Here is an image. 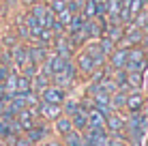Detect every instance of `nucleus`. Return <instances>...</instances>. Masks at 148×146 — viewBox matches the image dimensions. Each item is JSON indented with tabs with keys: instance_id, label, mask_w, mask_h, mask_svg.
Wrapping results in <instances>:
<instances>
[{
	"instance_id": "1",
	"label": "nucleus",
	"mask_w": 148,
	"mask_h": 146,
	"mask_svg": "<svg viewBox=\"0 0 148 146\" xmlns=\"http://www.w3.org/2000/svg\"><path fill=\"white\" fill-rule=\"evenodd\" d=\"M146 138H148V116L144 112L127 114L125 140L127 142H146Z\"/></svg>"
},
{
	"instance_id": "2",
	"label": "nucleus",
	"mask_w": 148,
	"mask_h": 146,
	"mask_svg": "<svg viewBox=\"0 0 148 146\" xmlns=\"http://www.w3.org/2000/svg\"><path fill=\"white\" fill-rule=\"evenodd\" d=\"M125 71H135V73H146L148 71V49L142 45L129 49V58H127Z\"/></svg>"
},
{
	"instance_id": "3",
	"label": "nucleus",
	"mask_w": 148,
	"mask_h": 146,
	"mask_svg": "<svg viewBox=\"0 0 148 146\" xmlns=\"http://www.w3.org/2000/svg\"><path fill=\"white\" fill-rule=\"evenodd\" d=\"M146 43H148V34L144 32V30L135 28L133 24H127V26H125V34H122L118 47L131 49V47H135V45H142V47H146Z\"/></svg>"
},
{
	"instance_id": "4",
	"label": "nucleus",
	"mask_w": 148,
	"mask_h": 146,
	"mask_svg": "<svg viewBox=\"0 0 148 146\" xmlns=\"http://www.w3.org/2000/svg\"><path fill=\"white\" fill-rule=\"evenodd\" d=\"M125 123H127V114L125 112H112L105 118V131L110 135H118L125 140Z\"/></svg>"
},
{
	"instance_id": "5",
	"label": "nucleus",
	"mask_w": 148,
	"mask_h": 146,
	"mask_svg": "<svg viewBox=\"0 0 148 146\" xmlns=\"http://www.w3.org/2000/svg\"><path fill=\"white\" fill-rule=\"evenodd\" d=\"M24 135L28 138V142L32 144V146H41L45 140L49 138V135H52V127H49V125H45L43 120H39V123L34 125L32 129H28Z\"/></svg>"
},
{
	"instance_id": "6",
	"label": "nucleus",
	"mask_w": 148,
	"mask_h": 146,
	"mask_svg": "<svg viewBox=\"0 0 148 146\" xmlns=\"http://www.w3.org/2000/svg\"><path fill=\"white\" fill-rule=\"evenodd\" d=\"M75 67H77V71H79V75H84V77H90V75H92L97 69V64H95V60L88 56V54L84 52V49H79L77 54H75Z\"/></svg>"
},
{
	"instance_id": "7",
	"label": "nucleus",
	"mask_w": 148,
	"mask_h": 146,
	"mask_svg": "<svg viewBox=\"0 0 148 146\" xmlns=\"http://www.w3.org/2000/svg\"><path fill=\"white\" fill-rule=\"evenodd\" d=\"M39 97H41V101H45V103L62 105L64 99H67V90H62V88L54 86V84H49L45 90H41V93H39Z\"/></svg>"
},
{
	"instance_id": "8",
	"label": "nucleus",
	"mask_w": 148,
	"mask_h": 146,
	"mask_svg": "<svg viewBox=\"0 0 148 146\" xmlns=\"http://www.w3.org/2000/svg\"><path fill=\"white\" fill-rule=\"evenodd\" d=\"M144 103H146V95L144 90L127 95V105H125V114H140L144 112Z\"/></svg>"
},
{
	"instance_id": "9",
	"label": "nucleus",
	"mask_w": 148,
	"mask_h": 146,
	"mask_svg": "<svg viewBox=\"0 0 148 146\" xmlns=\"http://www.w3.org/2000/svg\"><path fill=\"white\" fill-rule=\"evenodd\" d=\"M52 45H54V54H56V56H62V58H67V60H71V58L75 56V49L71 47V43H69L67 34H60V37H54Z\"/></svg>"
},
{
	"instance_id": "10",
	"label": "nucleus",
	"mask_w": 148,
	"mask_h": 146,
	"mask_svg": "<svg viewBox=\"0 0 148 146\" xmlns=\"http://www.w3.org/2000/svg\"><path fill=\"white\" fill-rule=\"evenodd\" d=\"M127 58H129V49L125 47H118L116 45V49L108 56V67L112 71H118V69H125L127 67Z\"/></svg>"
},
{
	"instance_id": "11",
	"label": "nucleus",
	"mask_w": 148,
	"mask_h": 146,
	"mask_svg": "<svg viewBox=\"0 0 148 146\" xmlns=\"http://www.w3.org/2000/svg\"><path fill=\"white\" fill-rule=\"evenodd\" d=\"M82 49H84V52H86V54H88L90 58L95 60V64H97V67H99V69L108 64V56H105V54H103V49H101L99 41H88V43H86V45H84V47H82Z\"/></svg>"
},
{
	"instance_id": "12",
	"label": "nucleus",
	"mask_w": 148,
	"mask_h": 146,
	"mask_svg": "<svg viewBox=\"0 0 148 146\" xmlns=\"http://www.w3.org/2000/svg\"><path fill=\"white\" fill-rule=\"evenodd\" d=\"M39 116L41 120H54L58 118V116H62V105H54V103H45V101H41L39 103Z\"/></svg>"
},
{
	"instance_id": "13",
	"label": "nucleus",
	"mask_w": 148,
	"mask_h": 146,
	"mask_svg": "<svg viewBox=\"0 0 148 146\" xmlns=\"http://www.w3.org/2000/svg\"><path fill=\"white\" fill-rule=\"evenodd\" d=\"M69 131H73V123H71V118L69 116H58L54 120V125H52V133L54 135H58V138H64Z\"/></svg>"
},
{
	"instance_id": "14",
	"label": "nucleus",
	"mask_w": 148,
	"mask_h": 146,
	"mask_svg": "<svg viewBox=\"0 0 148 146\" xmlns=\"http://www.w3.org/2000/svg\"><path fill=\"white\" fill-rule=\"evenodd\" d=\"M28 54H30V62H34V64H43L45 60H47V56H49V52H47V45H30L28 47Z\"/></svg>"
},
{
	"instance_id": "15",
	"label": "nucleus",
	"mask_w": 148,
	"mask_h": 146,
	"mask_svg": "<svg viewBox=\"0 0 148 146\" xmlns=\"http://www.w3.org/2000/svg\"><path fill=\"white\" fill-rule=\"evenodd\" d=\"M86 112H88V127H92V129H103L105 127V114L101 112V110H97L95 105L90 110H86Z\"/></svg>"
},
{
	"instance_id": "16",
	"label": "nucleus",
	"mask_w": 148,
	"mask_h": 146,
	"mask_svg": "<svg viewBox=\"0 0 148 146\" xmlns=\"http://www.w3.org/2000/svg\"><path fill=\"white\" fill-rule=\"evenodd\" d=\"M13 62L17 69H22L24 64L30 62V54H28V45H15L13 47Z\"/></svg>"
},
{
	"instance_id": "17",
	"label": "nucleus",
	"mask_w": 148,
	"mask_h": 146,
	"mask_svg": "<svg viewBox=\"0 0 148 146\" xmlns=\"http://www.w3.org/2000/svg\"><path fill=\"white\" fill-rule=\"evenodd\" d=\"M71 123H73V129H75V131H82V133H84L86 129H88V112H86L84 108H79L77 112L71 116Z\"/></svg>"
},
{
	"instance_id": "18",
	"label": "nucleus",
	"mask_w": 148,
	"mask_h": 146,
	"mask_svg": "<svg viewBox=\"0 0 148 146\" xmlns=\"http://www.w3.org/2000/svg\"><path fill=\"white\" fill-rule=\"evenodd\" d=\"M127 86H129V93H137V90H144V73L127 71Z\"/></svg>"
},
{
	"instance_id": "19",
	"label": "nucleus",
	"mask_w": 148,
	"mask_h": 146,
	"mask_svg": "<svg viewBox=\"0 0 148 146\" xmlns=\"http://www.w3.org/2000/svg\"><path fill=\"white\" fill-rule=\"evenodd\" d=\"M122 34H125V26H122V24H108L103 37H108L110 41H114L116 45H118L120 39H122Z\"/></svg>"
},
{
	"instance_id": "20",
	"label": "nucleus",
	"mask_w": 148,
	"mask_h": 146,
	"mask_svg": "<svg viewBox=\"0 0 148 146\" xmlns=\"http://www.w3.org/2000/svg\"><path fill=\"white\" fill-rule=\"evenodd\" d=\"M127 95H129V93H125V90H116V93L112 95V101H110V105H112V110H114V112H125V105H127Z\"/></svg>"
},
{
	"instance_id": "21",
	"label": "nucleus",
	"mask_w": 148,
	"mask_h": 146,
	"mask_svg": "<svg viewBox=\"0 0 148 146\" xmlns=\"http://www.w3.org/2000/svg\"><path fill=\"white\" fill-rule=\"evenodd\" d=\"M62 144H64V146H84V144H86L84 133H82V131H75V129H73V131H69V133L62 138Z\"/></svg>"
},
{
	"instance_id": "22",
	"label": "nucleus",
	"mask_w": 148,
	"mask_h": 146,
	"mask_svg": "<svg viewBox=\"0 0 148 146\" xmlns=\"http://www.w3.org/2000/svg\"><path fill=\"white\" fill-rule=\"evenodd\" d=\"M97 86H99L101 90H103V93H108V95H114L116 93V90H120L118 88V84H116V80H114V75H105V77L103 80H101V82L99 84H97Z\"/></svg>"
},
{
	"instance_id": "23",
	"label": "nucleus",
	"mask_w": 148,
	"mask_h": 146,
	"mask_svg": "<svg viewBox=\"0 0 148 146\" xmlns=\"http://www.w3.org/2000/svg\"><path fill=\"white\" fill-rule=\"evenodd\" d=\"M49 84H52V80H49L47 77V75H43V73H37V75H34V77H32V90H34V93H41V90H45V88H47L49 86Z\"/></svg>"
},
{
	"instance_id": "24",
	"label": "nucleus",
	"mask_w": 148,
	"mask_h": 146,
	"mask_svg": "<svg viewBox=\"0 0 148 146\" xmlns=\"http://www.w3.org/2000/svg\"><path fill=\"white\" fill-rule=\"evenodd\" d=\"M84 24H86V17H84V13H75L73 17H71L69 26H67V34H69V32H79V30L84 28Z\"/></svg>"
},
{
	"instance_id": "25",
	"label": "nucleus",
	"mask_w": 148,
	"mask_h": 146,
	"mask_svg": "<svg viewBox=\"0 0 148 146\" xmlns=\"http://www.w3.org/2000/svg\"><path fill=\"white\" fill-rule=\"evenodd\" d=\"M15 135H17V133L13 131V125L7 123V120H0V140H4V142H13Z\"/></svg>"
},
{
	"instance_id": "26",
	"label": "nucleus",
	"mask_w": 148,
	"mask_h": 146,
	"mask_svg": "<svg viewBox=\"0 0 148 146\" xmlns=\"http://www.w3.org/2000/svg\"><path fill=\"white\" fill-rule=\"evenodd\" d=\"M79 108H82V105H79V99H69V97H67V99H64V103H62V114L71 118Z\"/></svg>"
},
{
	"instance_id": "27",
	"label": "nucleus",
	"mask_w": 148,
	"mask_h": 146,
	"mask_svg": "<svg viewBox=\"0 0 148 146\" xmlns=\"http://www.w3.org/2000/svg\"><path fill=\"white\" fill-rule=\"evenodd\" d=\"M131 24H133L135 28L144 30V32L148 34V9H144V11H140V13H137L135 17H133V22H131Z\"/></svg>"
},
{
	"instance_id": "28",
	"label": "nucleus",
	"mask_w": 148,
	"mask_h": 146,
	"mask_svg": "<svg viewBox=\"0 0 148 146\" xmlns=\"http://www.w3.org/2000/svg\"><path fill=\"white\" fill-rule=\"evenodd\" d=\"M26 28H28V32H30V37H34V39H37L39 32L43 30L41 22H39L37 17H32V15H28V17H26Z\"/></svg>"
},
{
	"instance_id": "29",
	"label": "nucleus",
	"mask_w": 148,
	"mask_h": 146,
	"mask_svg": "<svg viewBox=\"0 0 148 146\" xmlns=\"http://www.w3.org/2000/svg\"><path fill=\"white\" fill-rule=\"evenodd\" d=\"M30 90H32V80L26 77V75H19L17 73V93L19 95H26V93H30Z\"/></svg>"
},
{
	"instance_id": "30",
	"label": "nucleus",
	"mask_w": 148,
	"mask_h": 146,
	"mask_svg": "<svg viewBox=\"0 0 148 146\" xmlns=\"http://www.w3.org/2000/svg\"><path fill=\"white\" fill-rule=\"evenodd\" d=\"M47 11H49L47 4H34L32 11H30V15H32V17H37L39 22H41V26H43V17H45V13H47Z\"/></svg>"
},
{
	"instance_id": "31",
	"label": "nucleus",
	"mask_w": 148,
	"mask_h": 146,
	"mask_svg": "<svg viewBox=\"0 0 148 146\" xmlns=\"http://www.w3.org/2000/svg\"><path fill=\"white\" fill-rule=\"evenodd\" d=\"M146 2H148V0H131V4H129L131 17H135L140 11H144V9H146ZM131 22H133V19H131Z\"/></svg>"
},
{
	"instance_id": "32",
	"label": "nucleus",
	"mask_w": 148,
	"mask_h": 146,
	"mask_svg": "<svg viewBox=\"0 0 148 146\" xmlns=\"http://www.w3.org/2000/svg\"><path fill=\"white\" fill-rule=\"evenodd\" d=\"M99 45H101V49H103L105 56H110V54L116 49V43H114V41H110L108 37H101V39H99Z\"/></svg>"
},
{
	"instance_id": "33",
	"label": "nucleus",
	"mask_w": 148,
	"mask_h": 146,
	"mask_svg": "<svg viewBox=\"0 0 148 146\" xmlns=\"http://www.w3.org/2000/svg\"><path fill=\"white\" fill-rule=\"evenodd\" d=\"M37 73H39V64L28 62V64H24V67H22V73H19V75H26V77H30V80H32Z\"/></svg>"
},
{
	"instance_id": "34",
	"label": "nucleus",
	"mask_w": 148,
	"mask_h": 146,
	"mask_svg": "<svg viewBox=\"0 0 148 146\" xmlns=\"http://www.w3.org/2000/svg\"><path fill=\"white\" fill-rule=\"evenodd\" d=\"M56 15V19H58V22L60 24H62V26L64 28H67L69 26V22H71V17H73V13H71L69 11V9H64V11H60V13H54Z\"/></svg>"
},
{
	"instance_id": "35",
	"label": "nucleus",
	"mask_w": 148,
	"mask_h": 146,
	"mask_svg": "<svg viewBox=\"0 0 148 146\" xmlns=\"http://www.w3.org/2000/svg\"><path fill=\"white\" fill-rule=\"evenodd\" d=\"M67 9H69V11L71 13H82V9H84V0H69V2H67Z\"/></svg>"
},
{
	"instance_id": "36",
	"label": "nucleus",
	"mask_w": 148,
	"mask_h": 146,
	"mask_svg": "<svg viewBox=\"0 0 148 146\" xmlns=\"http://www.w3.org/2000/svg\"><path fill=\"white\" fill-rule=\"evenodd\" d=\"M47 7L52 9V13H60V11H64V9H67V2H64V0H52Z\"/></svg>"
},
{
	"instance_id": "37",
	"label": "nucleus",
	"mask_w": 148,
	"mask_h": 146,
	"mask_svg": "<svg viewBox=\"0 0 148 146\" xmlns=\"http://www.w3.org/2000/svg\"><path fill=\"white\" fill-rule=\"evenodd\" d=\"M13 146H32V144H30L28 142V138H26V135H24V133H19V135H15V138H13V142H11Z\"/></svg>"
},
{
	"instance_id": "38",
	"label": "nucleus",
	"mask_w": 148,
	"mask_h": 146,
	"mask_svg": "<svg viewBox=\"0 0 148 146\" xmlns=\"http://www.w3.org/2000/svg\"><path fill=\"white\" fill-rule=\"evenodd\" d=\"M41 146H64V144H62V138H58V135H54V138H52V135H49Z\"/></svg>"
},
{
	"instance_id": "39",
	"label": "nucleus",
	"mask_w": 148,
	"mask_h": 146,
	"mask_svg": "<svg viewBox=\"0 0 148 146\" xmlns=\"http://www.w3.org/2000/svg\"><path fill=\"white\" fill-rule=\"evenodd\" d=\"M108 146H127V140L118 138V135H110V142H108Z\"/></svg>"
},
{
	"instance_id": "40",
	"label": "nucleus",
	"mask_w": 148,
	"mask_h": 146,
	"mask_svg": "<svg viewBox=\"0 0 148 146\" xmlns=\"http://www.w3.org/2000/svg\"><path fill=\"white\" fill-rule=\"evenodd\" d=\"M11 71H13L11 67H7V64H0V84H2L4 80L9 77V73H11Z\"/></svg>"
},
{
	"instance_id": "41",
	"label": "nucleus",
	"mask_w": 148,
	"mask_h": 146,
	"mask_svg": "<svg viewBox=\"0 0 148 146\" xmlns=\"http://www.w3.org/2000/svg\"><path fill=\"white\" fill-rule=\"evenodd\" d=\"M144 90H148V73H144Z\"/></svg>"
},
{
	"instance_id": "42",
	"label": "nucleus",
	"mask_w": 148,
	"mask_h": 146,
	"mask_svg": "<svg viewBox=\"0 0 148 146\" xmlns=\"http://www.w3.org/2000/svg\"><path fill=\"white\" fill-rule=\"evenodd\" d=\"M144 114L148 116V95H146V103H144Z\"/></svg>"
},
{
	"instance_id": "43",
	"label": "nucleus",
	"mask_w": 148,
	"mask_h": 146,
	"mask_svg": "<svg viewBox=\"0 0 148 146\" xmlns=\"http://www.w3.org/2000/svg\"><path fill=\"white\" fill-rule=\"evenodd\" d=\"M0 146H4V144H2V142H0Z\"/></svg>"
}]
</instances>
